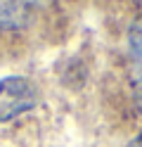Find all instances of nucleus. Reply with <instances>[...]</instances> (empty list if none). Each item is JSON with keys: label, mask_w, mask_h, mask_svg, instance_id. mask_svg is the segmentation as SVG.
<instances>
[{"label": "nucleus", "mask_w": 142, "mask_h": 147, "mask_svg": "<svg viewBox=\"0 0 142 147\" xmlns=\"http://www.w3.org/2000/svg\"><path fill=\"white\" fill-rule=\"evenodd\" d=\"M36 102H38L36 88L26 78L9 76V78L0 81V123L12 121L19 114L33 109Z\"/></svg>", "instance_id": "obj_1"}, {"label": "nucleus", "mask_w": 142, "mask_h": 147, "mask_svg": "<svg viewBox=\"0 0 142 147\" xmlns=\"http://www.w3.org/2000/svg\"><path fill=\"white\" fill-rule=\"evenodd\" d=\"M38 0H0V31H22L36 19Z\"/></svg>", "instance_id": "obj_2"}, {"label": "nucleus", "mask_w": 142, "mask_h": 147, "mask_svg": "<svg viewBox=\"0 0 142 147\" xmlns=\"http://www.w3.org/2000/svg\"><path fill=\"white\" fill-rule=\"evenodd\" d=\"M128 50H130V71H133V81L140 90L142 97V17H137L130 24L128 31Z\"/></svg>", "instance_id": "obj_3"}, {"label": "nucleus", "mask_w": 142, "mask_h": 147, "mask_svg": "<svg viewBox=\"0 0 142 147\" xmlns=\"http://www.w3.org/2000/svg\"><path fill=\"white\" fill-rule=\"evenodd\" d=\"M128 147H142V133H140V135H137V138H135V140H133Z\"/></svg>", "instance_id": "obj_4"}]
</instances>
